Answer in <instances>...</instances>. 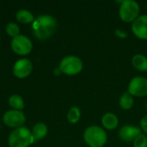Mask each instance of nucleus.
Wrapping results in <instances>:
<instances>
[{
  "mask_svg": "<svg viewBox=\"0 0 147 147\" xmlns=\"http://www.w3.org/2000/svg\"><path fill=\"white\" fill-rule=\"evenodd\" d=\"M56 28V19L48 15L40 16L33 22L34 34L40 40H45L51 37L55 32Z\"/></svg>",
  "mask_w": 147,
  "mask_h": 147,
  "instance_id": "obj_1",
  "label": "nucleus"
},
{
  "mask_svg": "<svg viewBox=\"0 0 147 147\" xmlns=\"http://www.w3.org/2000/svg\"><path fill=\"white\" fill-rule=\"evenodd\" d=\"M34 139L32 132L25 127H22L15 129L9 134L8 144L9 147H28L34 143Z\"/></svg>",
  "mask_w": 147,
  "mask_h": 147,
  "instance_id": "obj_2",
  "label": "nucleus"
},
{
  "mask_svg": "<svg viewBox=\"0 0 147 147\" xmlns=\"http://www.w3.org/2000/svg\"><path fill=\"white\" fill-rule=\"evenodd\" d=\"M84 140L90 147H102L107 143V134L98 126H90L85 129Z\"/></svg>",
  "mask_w": 147,
  "mask_h": 147,
  "instance_id": "obj_3",
  "label": "nucleus"
},
{
  "mask_svg": "<svg viewBox=\"0 0 147 147\" xmlns=\"http://www.w3.org/2000/svg\"><path fill=\"white\" fill-rule=\"evenodd\" d=\"M140 8L137 2L133 0L122 1L119 9V16L125 22H131L136 20L140 16Z\"/></svg>",
  "mask_w": 147,
  "mask_h": 147,
  "instance_id": "obj_4",
  "label": "nucleus"
},
{
  "mask_svg": "<svg viewBox=\"0 0 147 147\" xmlns=\"http://www.w3.org/2000/svg\"><path fill=\"white\" fill-rule=\"evenodd\" d=\"M59 70L62 73L69 76H73L78 74L83 69L82 60L74 55H70L65 57L59 64Z\"/></svg>",
  "mask_w": 147,
  "mask_h": 147,
  "instance_id": "obj_5",
  "label": "nucleus"
},
{
  "mask_svg": "<svg viewBox=\"0 0 147 147\" xmlns=\"http://www.w3.org/2000/svg\"><path fill=\"white\" fill-rule=\"evenodd\" d=\"M10 46L13 52L19 55H27L32 51L33 48V43L30 39L22 34L13 38Z\"/></svg>",
  "mask_w": 147,
  "mask_h": 147,
  "instance_id": "obj_6",
  "label": "nucleus"
},
{
  "mask_svg": "<svg viewBox=\"0 0 147 147\" xmlns=\"http://www.w3.org/2000/svg\"><path fill=\"white\" fill-rule=\"evenodd\" d=\"M3 123L12 128H19L23 126L26 121V117L20 110H9L3 116Z\"/></svg>",
  "mask_w": 147,
  "mask_h": 147,
  "instance_id": "obj_7",
  "label": "nucleus"
},
{
  "mask_svg": "<svg viewBox=\"0 0 147 147\" xmlns=\"http://www.w3.org/2000/svg\"><path fill=\"white\" fill-rule=\"evenodd\" d=\"M128 92L133 96L143 97L147 96V79L143 77L134 78L128 85Z\"/></svg>",
  "mask_w": 147,
  "mask_h": 147,
  "instance_id": "obj_8",
  "label": "nucleus"
},
{
  "mask_svg": "<svg viewBox=\"0 0 147 147\" xmlns=\"http://www.w3.org/2000/svg\"><path fill=\"white\" fill-rule=\"evenodd\" d=\"M33 70L32 62L28 59H18L13 66V73L18 78H25L30 75Z\"/></svg>",
  "mask_w": 147,
  "mask_h": 147,
  "instance_id": "obj_9",
  "label": "nucleus"
},
{
  "mask_svg": "<svg viewBox=\"0 0 147 147\" xmlns=\"http://www.w3.org/2000/svg\"><path fill=\"white\" fill-rule=\"evenodd\" d=\"M132 31L138 38L147 40V15L140 16L133 22Z\"/></svg>",
  "mask_w": 147,
  "mask_h": 147,
  "instance_id": "obj_10",
  "label": "nucleus"
},
{
  "mask_svg": "<svg viewBox=\"0 0 147 147\" xmlns=\"http://www.w3.org/2000/svg\"><path fill=\"white\" fill-rule=\"evenodd\" d=\"M141 134V129L136 126L126 125L123 126L119 131V137L124 141H134L137 136Z\"/></svg>",
  "mask_w": 147,
  "mask_h": 147,
  "instance_id": "obj_11",
  "label": "nucleus"
},
{
  "mask_svg": "<svg viewBox=\"0 0 147 147\" xmlns=\"http://www.w3.org/2000/svg\"><path fill=\"white\" fill-rule=\"evenodd\" d=\"M102 124L104 127V128L108 130H113L118 127L119 120H118V117L115 114L106 113L105 115H103L102 118Z\"/></svg>",
  "mask_w": 147,
  "mask_h": 147,
  "instance_id": "obj_12",
  "label": "nucleus"
},
{
  "mask_svg": "<svg viewBox=\"0 0 147 147\" xmlns=\"http://www.w3.org/2000/svg\"><path fill=\"white\" fill-rule=\"evenodd\" d=\"M132 64L135 69L140 71H147V57L143 54H136L132 59Z\"/></svg>",
  "mask_w": 147,
  "mask_h": 147,
  "instance_id": "obj_13",
  "label": "nucleus"
},
{
  "mask_svg": "<svg viewBox=\"0 0 147 147\" xmlns=\"http://www.w3.org/2000/svg\"><path fill=\"white\" fill-rule=\"evenodd\" d=\"M47 131H48V129H47V127L46 124H44L42 122L37 123L34 127L33 131H32V134L34 136V140H40L44 139L47 134Z\"/></svg>",
  "mask_w": 147,
  "mask_h": 147,
  "instance_id": "obj_14",
  "label": "nucleus"
},
{
  "mask_svg": "<svg viewBox=\"0 0 147 147\" xmlns=\"http://www.w3.org/2000/svg\"><path fill=\"white\" fill-rule=\"evenodd\" d=\"M16 18L19 22L24 23V24L31 23V22H34V15L27 9L18 10L16 14Z\"/></svg>",
  "mask_w": 147,
  "mask_h": 147,
  "instance_id": "obj_15",
  "label": "nucleus"
},
{
  "mask_svg": "<svg viewBox=\"0 0 147 147\" xmlns=\"http://www.w3.org/2000/svg\"><path fill=\"white\" fill-rule=\"evenodd\" d=\"M134 96L128 91L124 92L119 100V104H120L121 108L125 110L130 109L134 106Z\"/></svg>",
  "mask_w": 147,
  "mask_h": 147,
  "instance_id": "obj_16",
  "label": "nucleus"
},
{
  "mask_svg": "<svg viewBox=\"0 0 147 147\" xmlns=\"http://www.w3.org/2000/svg\"><path fill=\"white\" fill-rule=\"evenodd\" d=\"M9 104L11 108H13L16 110H22L24 109L23 99L19 95H12L9 98Z\"/></svg>",
  "mask_w": 147,
  "mask_h": 147,
  "instance_id": "obj_17",
  "label": "nucleus"
},
{
  "mask_svg": "<svg viewBox=\"0 0 147 147\" xmlns=\"http://www.w3.org/2000/svg\"><path fill=\"white\" fill-rule=\"evenodd\" d=\"M81 116V112L80 109L78 107H72L69 109L68 114H67V120L70 123L75 124L77 123Z\"/></svg>",
  "mask_w": 147,
  "mask_h": 147,
  "instance_id": "obj_18",
  "label": "nucleus"
},
{
  "mask_svg": "<svg viewBox=\"0 0 147 147\" xmlns=\"http://www.w3.org/2000/svg\"><path fill=\"white\" fill-rule=\"evenodd\" d=\"M6 33L9 36L15 38V37H16V36L19 35V34H20V28H19V27H18L17 24H16L14 22H9L6 26Z\"/></svg>",
  "mask_w": 147,
  "mask_h": 147,
  "instance_id": "obj_19",
  "label": "nucleus"
},
{
  "mask_svg": "<svg viewBox=\"0 0 147 147\" xmlns=\"http://www.w3.org/2000/svg\"><path fill=\"white\" fill-rule=\"evenodd\" d=\"M134 147H147V136L140 134L134 140Z\"/></svg>",
  "mask_w": 147,
  "mask_h": 147,
  "instance_id": "obj_20",
  "label": "nucleus"
},
{
  "mask_svg": "<svg viewBox=\"0 0 147 147\" xmlns=\"http://www.w3.org/2000/svg\"><path fill=\"white\" fill-rule=\"evenodd\" d=\"M140 127H141V129L145 132V134H147V115L141 119Z\"/></svg>",
  "mask_w": 147,
  "mask_h": 147,
  "instance_id": "obj_21",
  "label": "nucleus"
}]
</instances>
